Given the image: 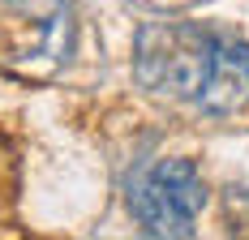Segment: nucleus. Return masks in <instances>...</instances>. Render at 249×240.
<instances>
[{
  "label": "nucleus",
  "instance_id": "nucleus-4",
  "mask_svg": "<svg viewBox=\"0 0 249 240\" xmlns=\"http://www.w3.org/2000/svg\"><path fill=\"white\" fill-rule=\"evenodd\" d=\"M202 112L211 116H232V112H245L249 107V48L245 43H219L211 73L202 82Z\"/></svg>",
  "mask_w": 249,
  "mask_h": 240
},
{
  "label": "nucleus",
  "instance_id": "nucleus-2",
  "mask_svg": "<svg viewBox=\"0 0 249 240\" xmlns=\"http://www.w3.org/2000/svg\"><path fill=\"white\" fill-rule=\"evenodd\" d=\"M73 51L69 0H0V69L48 77Z\"/></svg>",
  "mask_w": 249,
  "mask_h": 240
},
{
  "label": "nucleus",
  "instance_id": "nucleus-1",
  "mask_svg": "<svg viewBox=\"0 0 249 240\" xmlns=\"http://www.w3.org/2000/svg\"><path fill=\"white\" fill-rule=\"evenodd\" d=\"M219 39L206 34L194 22H159L138 26L133 39V73L150 95H168V99H198L202 82L211 73Z\"/></svg>",
  "mask_w": 249,
  "mask_h": 240
},
{
  "label": "nucleus",
  "instance_id": "nucleus-3",
  "mask_svg": "<svg viewBox=\"0 0 249 240\" xmlns=\"http://www.w3.org/2000/svg\"><path fill=\"white\" fill-rule=\"evenodd\" d=\"M206 206V185L189 159H159L129 180V215L155 240H185Z\"/></svg>",
  "mask_w": 249,
  "mask_h": 240
}]
</instances>
